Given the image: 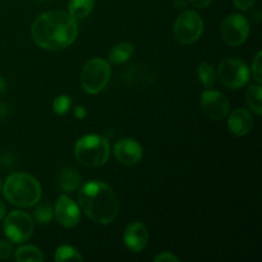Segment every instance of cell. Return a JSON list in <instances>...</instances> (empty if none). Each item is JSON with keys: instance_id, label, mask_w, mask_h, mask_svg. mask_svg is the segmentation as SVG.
Wrapping results in <instances>:
<instances>
[{"instance_id": "obj_3", "label": "cell", "mask_w": 262, "mask_h": 262, "mask_svg": "<svg viewBox=\"0 0 262 262\" xmlns=\"http://www.w3.org/2000/svg\"><path fill=\"white\" fill-rule=\"evenodd\" d=\"M4 197L17 207L35 206L41 200V186L35 177L27 173H13L3 186Z\"/></svg>"}, {"instance_id": "obj_5", "label": "cell", "mask_w": 262, "mask_h": 262, "mask_svg": "<svg viewBox=\"0 0 262 262\" xmlns=\"http://www.w3.org/2000/svg\"><path fill=\"white\" fill-rule=\"evenodd\" d=\"M110 76H112V68H110L109 61L102 58L91 59L82 68V89L90 95L100 94L109 83Z\"/></svg>"}, {"instance_id": "obj_21", "label": "cell", "mask_w": 262, "mask_h": 262, "mask_svg": "<svg viewBox=\"0 0 262 262\" xmlns=\"http://www.w3.org/2000/svg\"><path fill=\"white\" fill-rule=\"evenodd\" d=\"M197 76H199V81L204 84L205 89H212L216 81V72L214 71L209 63H201L197 69Z\"/></svg>"}, {"instance_id": "obj_10", "label": "cell", "mask_w": 262, "mask_h": 262, "mask_svg": "<svg viewBox=\"0 0 262 262\" xmlns=\"http://www.w3.org/2000/svg\"><path fill=\"white\" fill-rule=\"evenodd\" d=\"M202 112L211 120H223L229 114V101L224 94L207 89L201 95Z\"/></svg>"}, {"instance_id": "obj_33", "label": "cell", "mask_w": 262, "mask_h": 262, "mask_svg": "<svg viewBox=\"0 0 262 262\" xmlns=\"http://www.w3.org/2000/svg\"><path fill=\"white\" fill-rule=\"evenodd\" d=\"M33 2H36V3H45V2H48V0H33Z\"/></svg>"}, {"instance_id": "obj_11", "label": "cell", "mask_w": 262, "mask_h": 262, "mask_svg": "<svg viewBox=\"0 0 262 262\" xmlns=\"http://www.w3.org/2000/svg\"><path fill=\"white\" fill-rule=\"evenodd\" d=\"M56 220L64 228H74L81 220V209L71 197L61 194L54 209Z\"/></svg>"}, {"instance_id": "obj_15", "label": "cell", "mask_w": 262, "mask_h": 262, "mask_svg": "<svg viewBox=\"0 0 262 262\" xmlns=\"http://www.w3.org/2000/svg\"><path fill=\"white\" fill-rule=\"evenodd\" d=\"M81 183V176L72 166H66L59 174V184L64 192H74Z\"/></svg>"}, {"instance_id": "obj_20", "label": "cell", "mask_w": 262, "mask_h": 262, "mask_svg": "<svg viewBox=\"0 0 262 262\" xmlns=\"http://www.w3.org/2000/svg\"><path fill=\"white\" fill-rule=\"evenodd\" d=\"M54 260L56 262H64V261H83L81 253L76 250L74 247L68 245H61L56 248L55 255H54Z\"/></svg>"}, {"instance_id": "obj_27", "label": "cell", "mask_w": 262, "mask_h": 262, "mask_svg": "<svg viewBox=\"0 0 262 262\" xmlns=\"http://www.w3.org/2000/svg\"><path fill=\"white\" fill-rule=\"evenodd\" d=\"M155 262H178L179 258L170 252H161L155 257Z\"/></svg>"}, {"instance_id": "obj_28", "label": "cell", "mask_w": 262, "mask_h": 262, "mask_svg": "<svg viewBox=\"0 0 262 262\" xmlns=\"http://www.w3.org/2000/svg\"><path fill=\"white\" fill-rule=\"evenodd\" d=\"M189 2H191V4L193 5L194 8H197V9H202V8L209 7V5L212 3V0H189Z\"/></svg>"}, {"instance_id": "obj_16", "label": "cell", "mask_w": 262, "mask_h": 262, "mask_svg": "<svg viewBox=\"0 0 262 262\" xmlns=\"http://www.w3.org/2000/svg\"><path fill=\"white\" fill-rule=\"evenodd\" d=\"M135 53V46L130 42H119L110 50L109 53V61L115 66L125 63L132 58Z\"/></svg>"}, {"instance_id": "obj_22", "label": "cell", "mask_w": 262, "mask_h": 262, "mask_svg": "<svg viewBox=\"0 0 262 262\" xmlns=\"http://www.w3.org/2000/svg\"><path fill=\"white\" fill-rule=\"evenodd\" d=\"M53 216L54 210L51 209L50 205H38L35 209V211H33V217H35V220L42 225L49 224V223L53 220Z\"/></svg>"}, {"instance_id": "obj_1", "label": "cell", "mask_w": 262, "mask_h": 262, "mask_svg": "<svg viewBox=\"0 0 262 262\" xmlns=\"http://www.w3.org/2000/svg\"><path fill=\"white\" fill-rule=\"evenodd\" d=\"M33 41L45 50H61L76 41V18L63 10H50L38 15L31 27Z\"/></svg>"}, {"instance_id": "obj_4", "label": "cell", "mask_w": 262, "mask_h": 262, "mask_svg": "<svg viewBox=\"0 0 262 262\" xmlns=\"http://www.w3.org/2000/svg\"><path fill=\"white\" fill-rule=\"evenodd\" d=\"M74 156L82 166L100 168L109 160L110 143L102 136L86 135L76 142Z\"/></svg>"}, {"instance_id": "obj_7", "label": "cell", "mask_w": 262, "mask_h": 262, "mask_svg": "<svg viewBox=\"0 0 262 262\" xmlns=\"http://www.w3.org/2000/svg\"><path fill=\"white\" fill-rule=\"evenodd\" d=\"M174 37L182 45H191L201 37L204 20L193 10H184L174 22Z\"/></svg>"}, {"instance_id": "obj_26", "label": "cell", "mask_w": 262, "mask_h": 262, "mask_svg": "<svg viewBox=\"0 0 262 262\" xmlns=\"http://www.w3.org/2000/svg\"><path fill=\"white\" fill-rule=\"evenodd\" d=\"M257 0H233L234 7L239 10H250Z\"/></svg>"}, {"instance_id": "obj_13", "label": "cell", "mask_w": 262, "mask_h": 262, "mask_svg": "<svg viewBox=\"0 0 262 262\" xmlns=\"http://www.w3.org/2000/svg\"><path fill=\"white\" fill-rule=\"evenodd\" d=\"M123 238H124V245L127 246L128 250L133 252H141L148 245L150 234H148L147 228L142 223L133 222L125 227Z\"/></svg>"}, {"instance_id": "obj_24", "label": "cell", "mask_w": 262, "mask_h": 262, "mask_svg": "<svg viewBox=\"0 0 262 262\" xmlns=\"http://www.w3.org/2000/svg\"><path fill=\"white\" fill-rule=\"evenodd\" d=\"M252 76L257 83L261 84L262 82V53L258 51L252 61Z\"/></svg>"}, {"instance_id": "obj_6", "label": "cell", "mask_w": 262, "mask_h": 262, "mask_svg": "<svg viewBox=\"0 0 262 262\" xmlns=\"http://www.w3.org/2000/svg\"><path fill=\"white\" fill-rule=\"evenodd\" d=\"M5 237L12 243L27 242L35 230V222L32 216L25 211H12L7 215L3 223Z\"/></svg>"}, {"instance_id": "obj_34", "label": "cell", "mask_w": 262, "mask_h": 262, "mask_svg": "<svg viewBox=\"0 0 262 262\" xmlns=\"http://www.w3.org/2000/svg\"><path fill=\"white\" fill-rule=\"evenodd\" d=\"M0 186H2V184H0Z\"/></svg>"}, {"instance_id": "obj_32", "label": "cell", "mask_w": 262, "mask_h": 262, "mask_svg": "<svg viewBox=\"0 0 262 262\" xmlns=\"http://www.w3.org/2000/svg\"><path fill=\"white\" fill-rule=\"evenodd\" d=\"M5 211H7L5 210V205L0 201V220H3L5 217Z\"/></svg>"}, {"instance_id": "obj_31", "label": "cell", "mask_w": 262, "mask_h": 262, "mask_svg": "<svg viewBox=\"0 0 262 262\" xmlns=\"http://www.w3.org/2000/svg\"><path fill=\"white\" fill-rule=\"evenodd\" d=\"M176 8L177 9H184L186 8V2L184 0H176Z\"/></svg>"}, {"instance_id": "obj_19", "label": "cell", "mask_w": 262, "mask_h": 262, "mask_svg": "<svg viewBox=\"0 0 262 262\" xmlns=\"http://www.w3.org/2000/svg\"><path fill=\"white\" fill-rule=\"evenodd\" d=\"M15 261L18 262H42L45 260V256L35 246L26 245L18 248L15 251Z\"/></svg>"}, {"instance_id": "obj_17", "label": "cell", "mask_w": 262, "mask_h": 262, "mask_svg": "<svg viewBox=\"0 0 262 262\" xmlns=\"http://www.w3.org/2000/svg\"><path fill=\"white\" fill-rule=\"evenodd\" d=\"M245 99L248 107H250L256 115L262 114V89L260 83L250 84L248 89L246 90Z\"/></svg>"}, {"instance_id": "obj_23", "label": "cell", "mask_w": 262, "mask_h": 262, "mask_svg": "<svg viewBox=\"0 0 262 262\" xmlns=\"http://www.w3.org/2000/svg\"><path fill=\"white\" fill-rule=\"evenodd\" d=\"M71 107L72 100L67 95H60V96L55 97V100L53 102V112L56 115H66L71 110Z\"/></svg>"}, {"instance_id": "obj_18", "label": "cell", "mask_w": 262, "mask_h": 262, "mask_svg": "<svg viewBox=\"0 0 262 262\" xmlns=\"http://www.w3.org/2000/svg\"><path fill=\"white\" fill-rule=\"evenodd\" d=\"M95 7V0H69V14L76 19H82L91 14Z\"/></svg>"}, {"instance_id": "obj_8", "label": "cell", "mask_w": 262, "mask_h": 262, "mask_svg": "<svg viewBox=\"0 0 262 262\" xmlns=\"http://www.w3.org/2000/svg\"><path fill=\"white\" fill-rule=\"evenodd\" d=\"M217 78L227 89L238 90L250 79V69L238 58H225L219 63Z\"/></svg>"}, {"instance_id": "obj_30", "label": "cell", "mask_w": 262, "mask_h": 262, "mask_svg": "<svg viewBox=\"0 0 262 262\" xmlns=\"http://www.w3.org/2000/svg\"><path fill=\"white\" fill-rule=\"evenodd\" d=\"M5 91H7V82H5V79L0 76V95L4 94Z\"/></svg>"}, {"instance_id": "obj_25", "label": "cell", "mask_w": 262, "mask_h": 262, "mask_svg": "<svg viewBox=\"0 0 262 262\" xmlns=\"http://www.w3.org/2000/svg\"><path fill=\"white\" fill-rule=\"evenodd\" d=\"M13 252V246L10 241H0V260H7Z\"/></svg>"}, {"instance_id": "obj_2", "label": "cell", "mask_w": 262, "mask_h": 262, "mask_svg": "<svg viewBox=\"0 0 262 262\" xmlns=\"http://www.w3.org/2000/svg\"><path fill=\"white\" fill-rule=\"evenodd\" d=\"M78 206L94 223L109 225L117 219L119 200L109 184L94 181L81 187L78 192Z\"/></svg>"}, {"instance_id": "obj_14", "label": "cell", "mask_w": 262, "mask_h": 262, "mask_svg": "<svg viewBox=\"0 0 262 262\" xmlns=\"http://www.w3.org/2000/svg\"><path fill=\"white\" fill-rule=\"evenodd\" d=\"M228 128L233 135L238 137L248 135L253 128V118L252 114L247 109L238 107L233 110L232 114H228Z\"/></svg>"}, {"instance_id": "obj_12", "label": "cell", "mask_w": 262, "mask_h": 262, "mask_svg": "<svg viewBox=\"0 0 262 262\" xmlns=\"http://www.w3.org/2000/svg\"><path fill=\"white\" fill-rule=\"evenodd\" d=\"M142 146L133 138H122L114 145V156L123 165H135L142 159Z\"/></svg>"}, {"instance_id": "obj_29", "label": "cell", "mask_w": 262, "mask_h": 262, "mask_svg": "<svg viewBox=\"0 0 262 262\" xmlns=\"http://www.w3.org/2000/svg\"><path fill=\"white\" fill-rule=\"evenodd\" d=\"M73 114H74V117L78 118V119H83V118H86L87 112L83 106H77V107H74Z\"/></svg>"}, {"instance_id": "obj_9", "label": "cell", "mask_w": 262, "mask_h": 262, "mask_svg": "<svg viewBox=\"0 0 262 262\" xmlns=\"http://www.w3.org/2000/svg\"><path fill=\"white\" fill-rule=\"evenodd\" d=\"M222 37L229 46H241L250 35L248 20L241 14H230L224 18L220 27Z\"/></svg>"}]
</instances>
